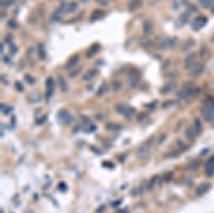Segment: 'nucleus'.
Segmentation results:
<instances>
[{"instance_id":"33","label":"nucleus","mask_w":214,"mask_h":213,"mask_svg":"<svg viewBox=\"0 0 214 213\" xmlns=\"http://www.w3.org/2000/svg\"><path fill=\"white\" fill-rule=\"evenodd\" d=\"M185 2H186V0H173V4H172L173 8L175 9H178L182 6L183 4H185Z\"/></svg>"},{"instance_id":"47","label":"nucleus","mask_w":214,"mask_h":213,"mask_svg":"<svg viewBox=\"0 0 214 213\" xmlns=\"http://www.w3.org/2000/svg\"><path fill=\"white\" fill-rule=\"evenodd\" d=\"M15 88L19 92H23L24 91V86L22 85V83L20 81H16L15 82Z\"/></svg>"},{"instance_id":"17","label":"nucleus","mask_w":214,"mask_h":213,"mask_svg":"<svg viewBox=\"0 0 214 213\" xmlns=\"http://www.w3.org/2000/svg\"><path fill=\"white\" fill-rule=\"evenodd\" d=\"M209 189H210L209 183H202L197 186V188L196 190V194L199 196H203L206 192H207Z\"/></svg>"},{"instance_id":"57","label":"nucleus","mask_w":214,"mask_h":213,"mask_svg":"<svg viewBox=\"0 0 214 213\" xmlns=\"http://www.w3.org/2000/svg\"><path fill=\"white\" fill-rule=\"evenodd\" d=\"M80 1H82V2H83V3H86V2H87V0H80Z\"/></svg>"},{"instance_id":"46","label":"nucleus","mask_w":214,"mask_h":213,"mask_svg":"<svg viewBox=\"0 0 214 213\" xmlns=\"http://www.w3.org/2000/svg\"><path fill=\"white\" fill-rule=\"evenodd\" d=\"M9 51H10V54L14 55L17 53V51H18V47L14 45H11L10 48H9Z\"/></svg>"},{"instance_id":"38","label":"nucleus","mask_w":214,"mask_h":213,"mask_svg":"<svg viewBox=\"0 0 214 213\" xmlns=\"http://www.w3.org/2000/svg\"><path fill=\"white\" fill-rule=\"evenodd\" d=\"M38 52H39V55L40 56V58L43 59L46 56V51H45V48L43 46V45H38Z\"/></svg>"},{"instance_id":"11","label":"nucleus","mask_w":214,"mask_h":213,"mask_svg":"<svg viewBox=\"0 0 214 213\" xmlns=\"http://www.w3.org/2000/svg\"><path fill=\"white\" fill-rule=\"evenodd\" d=\"M205 173L208 177H212L214 175V156L210 157L207 160L205 165Z\"/></svg>"},{"instance_id":"30","label":"nucleus","mask_w":214,"mask_h":213,"mask_svg":"<svg viewBox=\"0 0 214 213\" xmlns=\"http://www.w3.org/2000/svg\"><path fill=\"white\" fill-rule=\"evenodd\" d=\"M198 1L203 8H207L212 6V4H213L214 0H198Z\"/></svg>"},{"instance_id":"25","label":"nucleus","mask_w":214,"mask_h":213,"mask_svg":"<svg viewBox=\"0 0 214 213\" xmlns=\"http://www.w3.org/2000/svg\"><path fill=\"white\" fill-rule=\"evenodd\" d=\"M185 136H186V138H187V139H194L195 137L197 136V134H196V133H195L194 131V128H191V127H188V128L186 129V131H185Z\"/></svg>"},{"instance_id":"7","label":"nucleus","mask_w":214,"mask_h":213,"mask_svg":"<svg viewBox=\"0 0 214 213\" xmlns=\"http://www.w3.org/2000/svg\"><path fill=\"white\" fill-rule=\"evenodd\" d=\"M58 118L60 122H61L62 124L66 125H68L72 122V117L66 110H61L58 112Z\"/></svg>"},{"instance_id":"13","label":"nucleus","mask_w":214,"mask_h":213,"mask_svg":"<svg viewBox=\"0 0 214 213\" xmlns=\"http://www.w3.org/2000/svg\"><path fill=\"white\" fill-rule=\"evenodd\" d=\"M80 60V56L79 55L76 54L73 55L72 56H71L70 58L68 59V61H66V65H65V69L66 70H71V69H73L75 67V66L77 64Z\"/></svg>"},{"instance_id":"19","label":"nucleus","mask_w":214,"mask_h":213,"mask_svg":"<svg viewBox=\"0 0 214 213\" xmlns=\"http://www.w3.org/2000/svg\"><path fill=\"white\" fill-rule=\"evenodd\" d=\"M105 15V13L104 11H102L101 9H96L93 12L92 15H91V21L92 22H95L97 20H102Z\"/></svg>"},{"instance_id":"3","label":"nucleus","mask_w":214,"mask_h":213,"mask_svg":"<svg viewBox=\"0 0 214 213\" xmlns=\"http://www.w3.org/2000/svg\"><path fill=\"white\" fill-rule=\"evenodd\" d=\"M150 150V145L149 143H145L142 144L140 147L138 148L136 151V157L138 159H143L149 155Z\"/></svg>"},{"instance_id":"58","label":"nucleus","mask_w":214,"mask_h":213,"mask_svg":"<svg viewBox=\"0 0 214 213\" xmlns=\"http://www.w3.org/2000/svg\"><path fill=\"white\" fill-rule=\"evenodd\" d=\"M61 1H65V0H61Z\"/></svg>"},{"instance_id":"45","label":"nucleus","mask_w":214,"mask_h":213,"mask_svg":"<svg viewBox=\"0 0 214 213\" xmlns=\"http://www.w3.org/2000/svg\"><path fill=\"white\" fill-rule=\"evenodd\" d=\"M199 166V163L197 162V161H193V162H191L190 164H189V169H191V170H197V168H198Z\"/></svg>"},{"instance_id":"8","label":"nucleus","mask_w":214,"mask_h":213,"mask_svg":"<svg viewBox=\"0 0 214 213\" xmlns=\"http://www.w3.org/2000/svg\"><path fill=\"white\" fill-rule=\"evenodd\" d=\"M204 70L205 66L203 64H195L190 69L189 74L191 77H199L204 72Z\"/></svg>"},{"instance_id":"27","label":"nucleus","mask_w":214,"mask_h":213,"mask_svg":"<svg viewBox=\"0 0 214 213\" xmlns=\"http://www.w3.org/2000/svg\"><path fill=\"white\" fill-rule=\"evenodd\" d=\"M58 83L59 86H60V88H61V90L62 92L67 91V88H68L67 83H66V80H65L61 76H58Z\"/></svg>"},{"instance_id":"24","label":"nucleus","mask_w":214,"mask_h":213,"mask_svg":"<svg viewBox=\"0 0 214 213\" xmlns=\"http://www.w3.org/2000/svg\"><path fill=\"white\" fill-rule=\"evenodd\" d=\"M196 45V42L193 39H187L182 45V49L184 51H187L189 50H191L192 47H194Z\"/></svg>"},{"instance_id":"32","label":"nucleus","mask_w":214,"mask_h":213,"mask_svg":"<svg viewBox=\"0 0 214 213\" xmlns=\"http://www.w3.org/2000/svg\"><path fill=\"white\" fill-rule=\"evenodd\" d=\"M106 128L109 129V130H113V131H116L120 129V126L118 124H113V123H109L106 125Z\"/></svg>"},{"instance_id":"9","label":"nucleus","mask_w":214,"mask_h":213,"mask_svg":"<svg viewBox=\"0 0 214 213\" xmlns=\"http://www.w3.org/2000/svg\"><path fill=\"white\" fill-rule=\"evenodd\" d=\"M177 87V85L175 81H170L164 86L160 90V92L162 93V95H169L171 92H175V89Z\"/></svg>"},{"instance_id":"48","label":"nucleus","mask_w":214,"mask_h":213,"mask_svg":"<svg viewBox=\"0 0 214 213\" xmlns=\"http://www.w3.org/2000/svg\"><path fill=\"white\" fill-rule=\"evenodd\" d=\"M95 1L97 4H99L101 6H106L109 3V0H95Z\"/></svg>"},{"instance_id":"28","label":"nucleus","mask_w":214,"mask_h":213,"mask_svg":"<svg viewBox=\"0 0 214 213\" xmlns=\"http://www.w3.org/2000/svg\"><path fill=\"white\" fill-rule=\"evenodd\" d=\"M204 108L210 110L211 112H214V99L207 98L205 101V103H204Z\"/></svg>"},{"instance_id":"12","label":"nucleus","mask_w":214,"mask_h":213,"mask_svg":"<svg viewBox=\"0 0 214 213\" xmlns=\"http://www.w3.org/2000/svg\"><path fill=\"white\" fill-rule=\"evenodd\" d=\"M202 116L203 119L208 124H213L214 123V112H211L210 110L206 109V108H203L201 109Z\"/></svg>"},{"instance_id":"16","label":"nucleus","mask_w":214,"mask_h":213,"mask_svg":"<svg viewBox=\"0 0 214 213\" xmlns=\"http://www.w3.org/2000/svg\"><path fill=\"white\" fill-rule=\"evenodd\" d=\"M142 4H143V1L142 0H130L128 5V11H136L137 9H139L142 6Z\"/></svg>"},{"instance_id":"56","label":"nucleus","mask_w":214,"mask_h":213,"mask_svg":"<svg viewBox=\"0 0 214 213\" xmlns=\"http://www.w3.org/2000/svg\"><path fill=\"white\" fill-rule=\"evenodd\" d=\"M3 52H4V45L1 44V54H3Z\"/></svg>"},{"instance_id":"41","label":"nucleus","mask_w":214,"mask_h":213,"mask_svg":"<svg viewBox=\"0 0 214 213\" xmlns=\"http://www.w3.org/2000/svg\"><path fill=\"white\" fill-rule=\"evenodd\" d=\"M146 117H147V114L145 112H140V114L137 116V120L139 122H143L146 119Z\"/></svg>"},{"instance_id":"44","label":"nucleus","mask_w":214,"mask_h":213,"mask_svg":"<svg viewBox=\"0 0 214 213\" xmlns=\"http://www.w3.org/2000/svg\"><path fill=\"white\" fill-rule=\"evenodd\" d=\"M176 104V102H175V101H167V102H165V103H164V105H163V107L165 108H171V107H173L174 105H175Z\"/></svg>"},{"instance_id":"26","label":"nucleus","mask_w":214,"mask_h":213,"mask_svg":"<svg viewBox=\"0 0 214 213\" xmlns=\"http://www.w3.org/2000/svg\"><path fill=\"white\" fill-rule=\"evenodd\" d=\"M139 44L141 47L145 48V49H149L152 46V42L150 39H149L148 38H142L140 39Z\"/></svg>"},{"instance_id":"14","label":"nucleus","mask_w":214,"mask_h":213,"mask_svg":"<svg viewBox=\"0 0 214 213\" xmlns=\"http://www.w3.org/2000/svg\"><path fill=\"white\" fill-rule=\"evenodd\" d=\"M196 63V55L194 53H191L187 55L184 61V66L187 69H191Z\"/></svg>"},{"instance_id":"15","label":"nucleus","mask_w":214,"mask_h":213,"mask_svg":"<svg viewBox=\"0 0 214 213\" xmlns=\"http://www.w3.org/2000/svg\"><path fill=\"white\" fill-rule=\"evenodd\" d=\"M100 51V45L98 44H93V45H91L90 48L86 52V56L87 58H92L95 55L98 53V51Z\"/></svg>"},{"instance_id":"50","label":"nucleus","mask_w":214,"mask_h":213,"mask_svg":"<svg viewBox=\"0 0 214 213\" xmlns=\"http://www.w3.org/2000/svg\"><path fill=\"white\" fill-rule=\"evenodd\" d=\"M58 187H59V190H61V191H65V190H66V185L65 184V183H63V182H61L60 185L58 186Z\"/></svg>"},{"instance_id":"55","label":"nucleus","mask_w":214,"mask_h":213,"mask_svg":"<svg viewBox=\"0 0 214 213\" xmlns=\"http://www.w3.org/2000/svg\"><path fill=\"white\" fill-rule=\"evenodd\" d=\"M117 213H127V211H126V210H120V211H118Z\"/></svg>"},{"instance_id":"43","label":"nucleus","mask_w":214,"mask_h":213,"mask_svg":"<svg viewBox=\"0 0 214 213\" xmlns=\"http://www.w3.org/2000/svg\"><path fill=\"white\" fill-rule=\"evenodd\" d=\"M61 14H59V13H55L53 15L51 16V20L53 21V22H58V21H60V20H61Z\"/></svg>"},{"instance_id":"54","label":"nucleus","mask_w":214,"mask_h":213,"mask_svg":"<svg viewBox=\"0 0 214 213\" xmlns=\"http://www.w3.org/2000/svg\"><path fill=\"white\" fill-rule=\"evenodd\" d=\"M177 144H178V146H179L180 148H181V149H183V147H186L185 143H183L182 141H181V139L177 140Z\"/></svg>"},{"instance_id":"22","label":"nucleus","mask_w":214,"mask_h":213,"mask_svg":"<svg viewBox=\"0 0 214 213\" xmlns=\"http://www.w3.org/2000/svg\"><path fill=\"white\" fill-rule=\"evenodd\" d=\"M187 91V94H188V97H192V96H196L200 92L201 89L199 88L198 86H191L189 87L186 88Z\"/></svg>"},{"instance_id":"31","label":"nucleus","mask_w":214,"mask_h":213,"mask_svg":"<svg viewBox=\"0 0 214 213\" xmlns=\"http://www.w3.org/2000/svg\"><path fill=\"white\" fill-rule=\"evenodd\" d=\"M15 3V0H2L1 1V5L4 8H9L12 5Z\"/></svg>"},{"instance_id":"37","label":"nucleus","mask_w":214,"mask_h":213,"mask_svg":"<svg viewBox=\"0 0 214 213\" xmlns=\"http://www.w3.org/2000/svg\"><path fill=\"white\" fill-rule=\"evenodd\" d=\"M188 16L189 15H188L187 14H182V15L180 17L179 22L181 25H183V24H185V23H187V22H188Z\"/></svg>"},{"instance_id":"6","label":"nucleus","mask_w":214,"mask_h":213,"mask_svg":"<svg viewBox=\"0 0 214 213\" xmlns=\"http://www.w3.org/2000/svg\"><path fill=\"white\" fill-rule=\"evenodd\" d=\"M156 42L160 49L162 50H167L170 47L172 46V43L171 39H167L164 36H157L156 37Z\"/></svg>"},{"instance_id":"49","label":"nucleus","mask_w":214,"mask_h":213,"mask_svg":"<svg viewBox=\"0 0 214 213\" xmlns=\"http://www.w3.org/2000/svg\"><path fill=\"white\" fill-rule=\"evenodd\" d=\"M148 189V186H146V183H145V181H144V182L141 184V186H140V190H141V193H144L145 190Z\"/></svg>"},{"instance_id":"52","label":"nucleus","mask_w":214,"mask_h":213,"mask_svg":"<svg viewBox=\"0 0 214 213\" xmlns=\"http://www.w3.org/2000/svg\"><path fill=\"white\" fill-rule=\"evenodd\" d=\"M165 139H166V135H165V133H163V134H161L160 138H159V141H158V142H159V143H162Z\"/></svg>"},{"instance_id":"36","label":"nucleus","mask_w":214,"mask_h":213,"mask_svg":"<svg viewBox=\"0 0 214 213\" xmlns=\"http://www.w3.org/2000/svg\"><path fill=\"white\" fill-rule=\"evenodd\" d=\"M112 88H113V91H115V92H118V90H120L121 88L120 81H113V82H112Z\"/></svg>"},{"instance_id":"42","label":"nucleus","mask_w":214,"mask_h":213,"mask_svg":"<svg viewBox=\"0 0 214 213\" xmlns=\"http://www.w3.org/2000/svg\"><path fill=\"white\" fill-rule=\"evenodd\" d=\"M82 67H80V68H77V69H76V70H73L71 72L70 74H69V76H70L71 77H76L77 76L78 74L80 73L81 71H82Z\"/></svg>"},{"instance_id":"34","label":"nucleus","mask_w":214,"mask_h":213,"mask_svg":"<svg viewBox=\"0 0 214 213\" xmlns=\"http://www.w3.org/2000/svg\"><path fill=\"white\" fill-rule=\"evenodd\" d=\"M106 92H107V85L105 83H102L99 88H98V91H97V95L98 96H102L103 94H105Z\"/></svg>"},{"instance_id":"29","label":"nucleus","mask_w":214,"mask_h":213,"mask_svg":"<svg viewBox=\"0 0 214 213\" xmlns=\"http://www.w3.org/2000/svg\"><path fill=\"white\" fill-rule=\"evenodd\" d=\"M1 111L3 112L4 115H8V114H9L13 111V108H12L11 106L2 104L1 105Z\"/></svg>"},{"instance_id":"10","label":"nucleus","mask_w":214,"mask_h":213,"mask_svg":"<svg viewBox=\"0 0 214 213\" xmlns=\"http://www.w3.org/2000/svg\"><path fill=\"white\" fill-rule=\"evenodd\" d=\"M128 82H129V86L132 88H134L138 86L139 82H140V75L137 71L133 70L129 73V75H128Z\"/></svg>"},{"instance_id":"4","label":"nucleus","mask_w":214,"mask_h":213,"mask_svg":"<svg viewBox=\"0 0 214 213\" xmlns=\"http://www.w3.org/2000/svg\"><path fill=\"white\" fill-rule=\"evenodd\" d=\"M206 22H207V19H206L205 16H197V18H195L192 22V29L195 30H198L200 29L203 28L206 25Z\"/></svg>"},{"instance_id":"21","label":"nucleus","mask_w":214,"mask_h":213,"mask_svg":"<svg viewBox=\"0 0 214 213\" xmlns=\"http://www.w3.org/2000/svg\"><path fill=\"white\" fill-rule=\"evenodd\" d=\"M193 128H194V131L197 135H199L202 133V131H203V124H202V122L200 121L199 118H196L195 119L194 124H193Z\"/></svg>"},{"instance_id":"51","label":"nucleus","mask_w":214,"mask_h":213,"mask_svg":"<svg viewBox=\"0 0 214 213\" xmlns=\"http://www.w3.org/2000/svg\"><path fill=\"white\" fill-rule=\"evenodd\" d=\"M46 119H47L46 116H43L42 117H40L39 119H38V121H37V124H43L44 123H46Z\"/></svg>"},{"instance_id":"53","label":"nucleus","mask_w":214,"mask_h":213,"mask_svg":"<svg viewBox=\"0 0 214 213\" xmlns=\"http://www.w3.org/2000/svg\"><path fill=\"white\" fill-rule=\"evenodd\" d=\"M12 39H13V36L11 35H8L5 37V41L9 44L12 42Z\"/></svg>"},{"instance_id":"40","label":"nucleus","mask_w":214,"mask_h":213,"mask_svg":"<svg viewBox=\"0 0 214 213\" xmlns=\"http://www.w3.org/2000/svg\"><path fill=\"white\" fill-rule=\"evenodd\" d=\"M8 25L9 26V28H11L13 30H16L17 28L19 27V24L16 22L15 20H9L8 23Z\"/></svg>"},{"instance_id":"5","label":"nucleus","mask_w":214,"mask_h":213,"mask_svg":"<svg viewBox=\"0 0 214 213\" xmlns=\"http://www.w3.org/2000/svg\"><path fill=\"white\" fill-rule=\"evenodd\" d=\"M46 97L47 100H49L54 92L55 89V81L53 77H48L46 81Z\"/></svg>"},{"instance_id":"23","label":"nucleus","mask_w":214,"mask_h":213,"mask_svg":"<svg viewBox=\"0 0 214 213\" xmlns=\"http://www.w3.org/2000/svg\"><path fill=\"white\" fill-rule=\"evenodd\" d=\"M143 31L145 35H151L153 32V24L150 21H145L143 24Z\"/></svg>"},{"instance_id":"2","label":"nucleus","mask_w":214,"mask_h":213,"mask_svg":"<svg viewBox=\"0 0 214 213\" xmlns=\"http://www.w3.org/2000/svg\"><path fill=\"white\" fill-rule=\"evenodd\" d=\"M78 4L77 2L72 1L71 3H64L59 7L58 13L60 14H68L74 13L77 9Z\"/></svg>"},{"instance_id":"39","label":"nucleus","mask_w":214,"mask_h":213,"mask_svg":"<svg viewBox=\"0 0 214 213\" xmlns=\"http://www.w3.org/2000/svg\"><path fill=\"white\" fill-rule=\"evenodd\" d=\"M195 12H197V8H196L195 5L191 4V5H189V6L187 7V14H188V15L191 14H195Z\"/></svg>"},{"instance_id":"1","label":"nucleus","mask_w":214,"mask_h":213,"mask_svg":"<svg viewBox=\"0 0 214 213\" xmlns=\"http://www.w3.org/2000/svg\"><path fill=\"white\" fill-rule=\"evenodd\" d=\"M116 111L118 114L122 115L126 119H130L135 113V109L124 104L118 105L116 107Z\"/></svg>"},{"instance_id":"35","label":"nucleus","mask_w":214,"mask_h":213,"mask_svg":"<svg viewBox=\"0 0 214 213\" xmlns=\"http://www.w3.org/2000/svg\"><path fill=\"white\" fill-rule=\"evenodd\" d=\"M24 80H25V81L27 82L28 84H30V85H33V84H35V78L33 77L32 76H30V75H29V74L24 76Z\"/></svg>"},{"instance_id":"20","label":"nucleus","mask_w":214,"mask_h":213,"mask_svg":"<svg viewBox=\"0 0 214 213\" xmlns=\"http://www.w3.org/2000/svg\"><path fill=\"white\" fill-rule=\"evenodd\" d=\"M28 99L32 103H37V102H39L41 101L42 96H41V94L39 92H32L29 95Z\"/></svg>"},{"instance_id":"18","label":"nucleus","mask_w":214,"mask_h":213,"mask_svg":"<svg viewBox=\"0 0 214 213\" xmlns=\"http://www.w3.org/2000/svg\"><path fill=\"white\" fill-rule=\"evenodd\" d=\"M97 72H98V70H97L96 68L89 69V70H87V71L84 74V76H83V77H82L83 81H91V80H93V79L96 77V75L97 74Z\"/></svg>"}]
</instances>
